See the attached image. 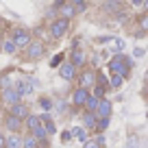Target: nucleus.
<instances>
[{
  "label": "nucleus",
  "mask_w": 148,
  "mask_h": 148,
  "mask_svg": "<svg viewBox=\"0 0 148 148\" xmlns=\"http://www.w3.org/2000/svg\"><path fill=\"white\" fill-rule=\"evenodd\" d=\"M109 70L113 74H118V76L124 79L126 74H129V70H131V61L126 59L124 55H118V57H113V59L109 61Z\"/></svg>",
  "instance_id": "nucleus-1"
},
{
  "label": "nucleus",
  "mask_w": 148,
  "mask_h": 148,
  "mask_svg": "<svg viewBox=\"0 0 148 148\" xmlns=\"http://www.w3.org/2000/svg\"><path fill=\"white\" fill-rule=\"evenodd\" d=\"M11 39L15 42V46H18V48H26L28 44L33 42V39H31V33H28L26 28H22V26L13 28V33H11Z\"/></svg>",
  "instance_id": "nucleus-2"
},
{
  "label": "nucleus",
  "mask_w": 148,
  "mask_h": 148,
  "mask_svg": "<svg viewBox=\"0 0 148 148\" xmlns=\"http://www.w3.org/2000/svg\"><path fill=\"white\" fill-rule=\"evenodd\" d=\"M70 22L63 18H57L55 22L50 24V37H55V39H61V37H65V31H68Z\"/></svg>",
  "instance_id": "nucleus-3"
},
{
  "label": "nucleus",
  "mask_w": 148,
  "mask_h": 148,
  "mask_svg": "<svg viewBox=\"0 0 148 148\" xmlns=\"http://www.w3.org/2000/svg\"><path fill=\"white\" fill-rule=\"evenodd\" d=\"M44 50H46L44 44L37 42V39H33V42L26 46V57H28V59H39V57L44 55Z\"/></svg>",
  "instance_id": "nucleus-4"
},
{
  "label": "nucleus",
  "mask_w": 148,
  "mask_h": 148,
  "mask_svg": "<svg viewBox=\"0 0 148 148\" xmlns=\"http://www.w3.org/2000/svg\"><path fill=\"white\" fill-rule=\"evenodd\" d=\"M87 98H89V92L85 87H79V89H74V94H72V105L74 107H85Z\"/></svg>",
  "instance_id": "nucleus-5"
},
{
  "label": "nucleus",
  "mask_w": 148,
  "mask_h": 148,
  "mask_svg": "<svg viewBox=\"0 0 148 148\" xmlns=\"http://www.w3.org/2000/svg\"><path fill=\"white\" fill-rule=\"evenodd\" d=\"M9 113L15 118H20V120H26L31 113H28V105H24V102H18V105H11L9 107Z\"/></svg>",
  "instance_id": "nucleus-6"
},
{
  "label": "nucleus",
  "mask_w": 148,
  "mask_h": 148,
  "mask_svg": "<svg viewBox=\"0 0 148 148\" xmlns=\"http://www.w3.org/2000/svg\"><path fill=\"white\" fill-rule=\"evenodd\" d=\"M22 124H24V120H20V118L11 116V113H9V116L5 118V126H7V129H9V131H11L13 135H18V131L22 129Z\"/></svg>",
  "instance_id": "nucleus-7"
},
{
  "label": "nucleus",
  "mask_w": 148,
  "mask_h": 148,
  "mask_svg": "<svg viewBox=\"0 0 148 148\" xmlns=\"http://www.w3.org/2000/svg\"><path fill=\"white\" fill-rule=\"evenodd\" d=\"M20 98H22V96L18 94V89H15V87L5 89V92H2V100H5L7 105H18V102H22Z\"/></svg>",
  "instance_id": "nucleus-8"
},
{
  "label": "nucleus",
  "mask_w": 148,
  "mask_h": 148,
  "mask_svg": "<svg viewBox=\"0 0 148 148\" xmlns=\"http://www.w3.org/2000/svg\"><path fill=\"white\" fill-rule=\"evenodd\" d=\"M109 116H111V102L102 98V100L98 102V107H96V118L100 120V118H109Z\"/></svg>",
  "instance_id": "nucleus-9"
},
{
  "label": "nucleus",
  "mask_w": 148,
  "mask_h": 148,
  "mask_svg": "<svg viewBox=\"0 0 148 148\" xmlns=\"http://www.w3.org/2000/svg\"><path fill=\"white\" fill-rule=\"evenodd\" d=\"M79 81H81V87H85V89L92 87V85L96 83V72H94V70H85Z\"/></svg>",
  "instance_id": "nucleus-10"
},
{
  "label": "nucleus",
  "mask_w": 148,
  "mask_h": 148,
  "mask_svg": "<svg viewBox=\"0 0 148 148\" xmlns=\"http://www.w3.org/2000/svg\"><path fill=\"white\" fill-rule=\"evenodd\" d=\"M59 74H61V79H65V81H72L74 76H76V68H74V65L68 61V63H63V65L59 68Z\"/></svg>",
  "instance_id": "nucleus-11"
},
{
  "label": "nucleus",
  "mask_w": 148,
  "mask_h": 148,
  "mask_svg": "<svg viewBox=\"0 0 148 148\" xmlns=\"http://www.w3.org/2000/svg\"><path fill=\"white\" fill-rule=\"evenodd\" d=\"M59 13H61V18H63V20H68V22H70V20L76 15V7L70 5V2H63V5L59 7Z\"/></svg>",
  "instance_id": "nucleus-12"
},
{
  "label": "nucleus",
  "mask_w": 148,
  "mask_h": 148,
  "mask_svg": "<svg viewBox=\"0 0 148 148\" xmlns=\"http://www.w3.org/2000/svg\"><path fill=\"white\" fill-rule=\"evenodd\" d=\"M83 124H85V129H96V124H98L96 113H92V111H85V113H83Z\"/></svg>",
  "instance_id": "nucleus-13"
},
{
  "label": "nucleus",
  "mask_w": 148,
  "mask_h": 148,
  "mask_svg": "<svg viewBox=\"0 0 148 148\" xmlns=\"http://www.w3.org/2000/svg\"><path fill=\"white\" fill-rule=\"evenodd\" d=\"M70 63H72L74 68H81V65H85V55H83V50H74V52H72V59H70Z\"/></svg>",
  "instance_id": "nucleus-14"
},
{
  "label": "nucleus",
  "mask_w": 148,
  "mask_h": 148,
  "mask_svg": "<svg viewBox=\"0 0 148 148\" xmlns=\"http://www.w3.org/2000/svg\"><path fill=\"white\" fill-rule=\"evenodd\" d=\"M24 126H26L28 133H31V131H35L37 126H42V120H39V116H28L26 120H24Z\"/></svg>",
  "instance_id": "nucleus-15"
},
{
  "label": "nucleus",
  "mask_w": 148,
  "mask_h": 148,
  "mask_svg": "<svg viewBox=\"0 0 148 148\" xmlns=\"http://www.w3.org/2000/svg\"><path fill=\"white\" fill-rule=\"evenodd\" d=\"M2 50H5V55H15L18 46H15V42L11 39V37H5V42H2Z\"/></svg>",
  "instance_id": "nucleus-16"
},
{
  "label": "nucleus",
  "mask_w": 148,
  "mask_h": 148,
  "mask_svg": "<svg viewBox=\"0 0 148 148\" xmlns=\"http://www.w3.org/2000/svg\"><path fill=\"white\" fill-rule=\"evenodd\" d=\"M31 135L37 139V142H46V139H48V131L44 129V124H42V126H37L35 131H31Z\"/></svg>",
  "instance_id": "nucleus-17"
},
{
  "label": "nucleus",
  "mask_w": 148,
  "mask_h": 148,
  "mask_svg": "<svg viewBox=\"0 0 148 148\" xmlns=\"http://www.w3.org/2000/svg\"><path fill=\"white\" fill-rule=\"evenodd\" d=\"M13 87V81H11V76L9 74H2V76H0V92H5V89H11Z\"/></svg>",
  "instance_id": "nucleus-18"
},
{
  "label": "nucleus",
  "mask_w": 148,
  "mask_h": 148,
  "mask_svg": "<svg viewBox=\"0 0 148 148\" xmlns=\"http://www.w3.org/2000/svg\"><path fill=\"white\" fill-rule=\"evenodd\" d=\"M102 144H105V137H102V135H98L96 139H87L83 148H102Z\"/></svg>",
  "instance_id": "nucleus-19"
},
{
  "label": "nucleus",
  "mask_w": 148,
  "mask_h": 148,
  "mask_svg": "<svg viewBox=\"0 0 148 148\" xmlns=\"http://www.w3.org/2000/svg\"><path fill=\"white\" fill-rule=\"evenodd\" d=\"M39 120H42V124H44V129H46L48 131V135H52V133H55V122H52L50 120V118H48V116H42V118H39Z\"/></svg>",
  "instance_id": "nucleus-20"
},
{
  "label": "nucleus",
  "mask_w": 148,
  "mask_h": 148,
  "mask_svg": "<svg viewBox=\"0 0 148 148\" xmlns=\"http://www.w3.org/2000/svg\"><path fill=\"white\" fill-rule=\"evenodd\" d=\"M37 144H39V142H37V139H35V137H33V135H31V133H28V135H26V137H24V139H22V148H37Z\"/></svg>",
  "instance_id": "nucleus-21"
},
{
  "label": "nucleus",
  "mask_w": 148,
  "mask_h": 148,
  "mask_svg": "<svg viewBox=\"0 0 148 148\" xmlns=\"http://www.w3.org/2000/svg\"><path fill=\"white\" fill-rule=\"evenodd\" d=\"M98 102H100V100H98L96 96H89V98H87V102H85V109H87V111H92V113H96Z\"/></svg>",
  "instance_id": "nucleus-22"
},
{
  "label": "nucleus",
  "mask_w": 148,
  "mask_h": 148,
  "mask_svg": "<svg viewBox=\"0 0 148 148\" xmlns=\"http://www.w3.org/2000/svg\"><path fill=\"white\" fill-rule=\"evenodd\" d=\"M15 89H18L20 96H24V94H31V85H28L26 81H20V83L15 85Z\"/></svg>",
  "instance_id": "nucleus-23"
},
{
  "label": "nucleus",
  "mask_w": 148,
  "mask_h": 148,
  "mask_svg": "<svg viewBox=\"0 0 148 148\" xmlns=\"http://www.w3.org/2000/svg\"><path fill=\"white\" fill-rule=\"evenodd\" d=\"M22 146V139L18 137V135H11V137H7V148H20Z\"/></svg>",
  "instance_id": "nucleus-24"
},
{
  "label": "nucleus",
  "mask_w": 148,
  "mask_h": 148,
  "mask_svg": "<svg viewBox=\"0 0 148 148\" xmlns=\"http://www.w3.org/2000/svg\"><path fill=\"white\" fill-rule=\"evenodd\" d=\"M72 137H79L81 142H87V131L81 129V126H76V129L72 131Z\"/></svg>",
  "instance_id": "nucleus-25"
},
{
  "label": "nucleus",
  "mask_w": 148,
  "mask_h": 148,
  "mask_svg": "<svg viewBox=\"0 0 148 148\" xmlns=\"http://www.w3.org/2000/svg\"><path fill=\"white\" fill-rule=\"evenodd\" d=\"M107 126H109V118H100L96 124V131L98 133H102V131H107Z\"/></svg>",
  "instance_id": "nucleus-26"
},
{
  "label": "nucleus",
  "mask_w": 148,
  "mask_h": 148,
  "mask_svg": "<svg viewBox=\"0 0 148 148\" xmlns=\"http://www.w3.org/2000/svg\"><path fill=\"white\" fill-rule=\"evenodd\" d=\"M122 76H118V74H113V76H111V87H116V89H120L122 87Z\"/></svg>",
  "instance_id": "nucleus-27"
},
{
  "label": "nucleus",
  "mask_w": 148,
  "mask_h": 148,
  "mask_svg": "<svg viewBox=\"0 0 148 148\" xmlns=\"http://www.w3.org/2000/svg\"><path fill=\"white\" fill-rule=\"evenodd\" d=\"M39 105H42L44 111H50L52 109V100H50V98H39Z\"/></svg>",
  "instance_id": "nucleus-28"
},
{
  "label": "nucleus",
  "mask_w": 148,
  "mask_h": 148,
  "mask_svg": "<svg viewBox=\"0 0 148 148\" xmlns=\"http://www.w3.org/2000/svg\"><path fill=\"white\" fill-rule=\"evenodd\" d=\"M68 2H70V5H74V7H76V11H83L85 7H87V5H85V0H68Z\"/></svg>",
  "instance_id": "nucleus-29"
},
{
  "label": "nucleus",
  "mask_w": 148,
  "mask_h": 148,
  "mask_svg": "<svg viewBox=\"0 0 148 148\" xmlns=\"http://www.w3.org/2000/svg\"><path fill=\"white\" fill-rule=\"evenodd\" d=\"M139 28H142V31H146V33H148V13H146V15H142V18H139Z\"/></svg>",
  "instance_id": "nucleus-30"
},
{
  "label": "nucleus",
  "mask_w": 148,
  "mask_h": 148,
  "mask_svg": "<svg viewBox=\"0 0 148 148\" xmlns=\"http://www.w3.org/2000/svg\"><path fill=\"white\" fill-rule=\"evenodd\" d=\"M61 61H63V55H57V57H52V61H50V65L55 68V65H59Z\"/></svg>",
  "instance_id": "nucleus-31"
},
{
  "label": "nucleus",
  "mask_w": 148,
  "mask_h": 148,
  "mask_svg": "<svg viewBox=\"0 0 148 148\" xmlns=\"http://www.w3.org/2000/svg\"><path fill=\"white\" fill-rule=\"evenodd\" d=\"M70 139H72V133H70V131H63V133H61V142H70Z\"/></svg>",
  "instance_id": "nucleus-32"
},
{
  "label": "nucleus",
  "mask_w": 148,
  "mask_h": 148,
  "mask_svg": "<svg viewBox=\"0 0 148 148\" xmlns=\"http://www.w3.org/2000/svg\"><path fill=\"white\" fill-rule=\"evenodd\" d=\"M133 55L139 59V57H144V50H142V48H135V50H133Z\"/></svg>",
  "instance_id": "nucleus-33"
},
{
  "label": "nucleus",
  "mask_w": 148,
  "mask_h": 148,
  "mask_svg": "<svg viewBox=\"0 0 148 148\" xmlns=\"http://www.w3.org/2000/svg\"><path fill=\"white\" fill-rule=\"evenodd\" d=\"M129 148H137V139H135V137L129 139Z\"/></svg>",
  "instance_id": "nucleus-34"
},
{
  "label": "nucleus",
  "mask_w": 148,
  "mask_h": 148,
  "mask_svg": "<svg viewBox=\"0 0 148 148\" xmlns=\"http://www.w3.org/2000/svg\"><path fill=\"white\" fill-rule=\"evenodd\" d=\"M116 48H118V50H122V48H124V42H122V39H116Z\"/></svg>",
  "instance_id": "nucleus-35"
},
{
  "label": "nucleus",
  "mask_w": 148,
  "mask_h": 148,
  "mask_svg": "<svg viewBox=\"0 0 148 148\" xmlns=\"http://www.w3.org/2000/svg\"><path fill=\"white\" fill-rule=\"evenodd\" d=\"M0 148H7V139L2 137V135H0Z\"/></svg>",
  "instance_id": "nucleus-36"
},
{
  "label": "nucleus",
  "mask_w": 148,
  "mask_h": 148,
  "mask_svg": "<svg viewBox=\"0 0 148 148\" xmlns=\"http://www.w3.org/2000/svg\"><path fill=\"white\" fill-rule=\"evenodd\" d=\"M131 2H133L135 7H137V5H144V0H131Z\"/></svg>",
  "instance_id": "nucleus-37"
},
{
  "label": "nucleus",
  "mask_w": 148,
  "mask_h": 148,
  "mask_svg": "<svg viewBox=\"0 0 148 148\" xmlns=\"http://www.w3.org/2000/svg\"><path fill=\"white\" fill-rule=\"evenodd\" d=\"M144 9H146V11H148V0H144Z\"/></svg>",
  "instance_id": "nucleus-38"
},
{
  "label": "nucleus",
  "mask_w": 148,
  "mask_h": 148,
  "mask_svg": "<svg viewBox=\"0 0 148 148\" xmlns=\"http://www.w3.org/2000/svg\"><path fill=\"white\" fill-rule=\"evenodd\" d=\"M2 42H5V37H0V50H2Z\"/></svg>",
  "instance_id": "nucleus-39"
},
{
  "label": "nucleus",
  "mask_w": 148,
  "mask_h": 148,
  "mask_svg": "<svg viewBox=\"0 0 148 148\" xmlns=\"http://www.w3.org/2000/svg\"><path fill=\"white\" fill-rule=\"evenodd\" d=\"M146 83H148V72H146Z\"/></svg>",
  "instance_id": "nucleus-40"
},
{
  "label": "nucleus",
  "mask_w": 148,
  "mask_h": 148,
  "mask_svg": "<svg viewBox=\"0 0 148 148\" xmlns=\"http://www.w3.org/2000/svg\"><path fill=\"white\" fill-rule=\"evenodd\" d=\"M109 2H116V0H109ZM118 2H120V0H118Z\"/></svg>",
  "instance_id": "nucleus-41"
},
{
  "label": "nucleus",
  "mask_w": 148,
  "mask_h": 148,
  "mask_svg": "<svg viewBox=\"0 0 148 148\" xmlns=\"http://www.w3.org/2000/svg\"><path fill=\"white\" fill-rule=\"evenodd\" d=\"M0 26H2V22H0Z\"/></svg>",
  "instance_id": "nucleus-42"
}]
</instances>
